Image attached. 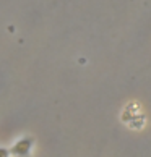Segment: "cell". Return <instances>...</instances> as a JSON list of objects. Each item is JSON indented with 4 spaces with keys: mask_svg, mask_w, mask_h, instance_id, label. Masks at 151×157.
Masks as SVG:
<instances>
[{
    "mask_svg": "<svg viewBox=\"0 0 151 157\" xmlns=\"http://www.w3.org/2000/svg\"><path fill=\"white\" fill-rule=\"evenodd\" d=\"M33 144H34V138H23L20 141H16L13 144L10 152L15 154V155H30L31 154V149H33Z\"/></svg>",
    "mask_w": 151,
    "mask_h": 157,
    "instance_id": "6da1fadb",
    "label": "cell"
}]
</instances>
